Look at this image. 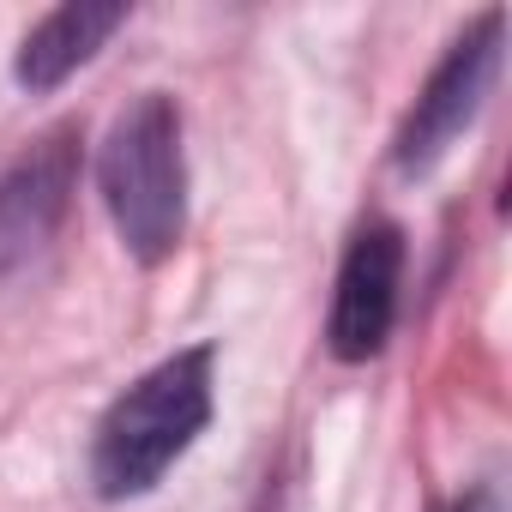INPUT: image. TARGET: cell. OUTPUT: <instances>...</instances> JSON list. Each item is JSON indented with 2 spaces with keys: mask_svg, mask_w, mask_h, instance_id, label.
<instances>
[{
  "mask_svg": "<svg viewBox=\"0 0 512 512\" xmlns=\"http://www.w3.org/2000/svg\"><path fill=\"white\" fill-rule=\"evenodd\" d=\"M500 31H506V19L500 13H482L476 31H464L446 49V61L428 73V85L410 103V115L398 127V145H392V163L404 175L434 169L446 157V145L476 121V109H482V97L494 85V67H500Z\"/></svg>",
  "mask_w": 512,
  "mask_h": 512,
  "instance_id": "3957f363",
  "label": "cell"
},
{
  "mask_svg": "<svg viewBox=\"0 0 512 512\" xmlns=\"http://www.w3.org/2000/svg\"><path fill=\"white\" fill-rule=\"evenodd\" d=\"M73 169H79L73 133H49L43 145H31L25 163L7 169V181H0V272H13L49 241V229L67 211Z\"/></svg>",
  "mask_w": 512,
  "mask_h": 512,
  "instance_id": "5b68a950",
  "label": "cell"
},
{
  "mask_svg": "<svg viewBox=\"0 0 512 512\" xmlns=\"http://www.w3.org/2000/svg\"><path fill=\"white\" fill-rule=\"evenodd\" d=\"M398 284H404V229L374 217L356 229L344 272H338V296H332V356L338 362H368L386 350L392 320H398Z\"/></svg>",
  "mask_w": 512,
  "mask_h": 512,
  "instance_id": "277c9868",
  "label": "cell"
},
{
  "mask_svg": "<svg viewBox=\"0 0 512 512\" xmlns=\"http://www.w3.org/2000/svg\"><path fill=\"white\" fill-rule=\"evenodd\" d=\"M446 512H506V500H500V488L494 482H482V488H470V494H458Z\"/></svg>",
  "mask_w": 512,
  "mask_h": 512,
  "instance_id": "52a82bcc",
  "label": "cell"
},
{
  "mask_svg": "<svg viewBox=\"0 0 512 512\" xmlns=\"http://www.w3.org/2000/svg\"><path fill=\"white\" fill-rule=\"evenodd\" d=\"M211 422V350H181L127 386L91 446V482L109 500L145 494Z\"/></svg>",
  "mask_w": 512,
  "mask_h": 512,
  "instance_id": "7a4b0ae2",
  "label": "cell"
},
{
  "mask_svg": "<svg viewBox=\"0 0 512 512\" xmlns=\"http://www.w3.org/2000/svg\"><path fill=\"white\" fill-rule=\"evenodd\" d=\"M97 187L115 217L121 247L139 266H163L187 235V157H181V109L169 97H139L133 109L115 115L103 157H97Z\"/></svg>",
  "mask_w": 512,
  "mask_h": 512,
  "instance_id": "6da1fadb",
  "label": "cell"
},
{
  "mask_svg": "<svg viewBox=\"0 0 512 512\" xmlns=\"http://www.w3.org/2000/svg\"><path fill=\"white\" fill-rule=\"evenodd\" d=\"M127 25V7L115 0H73V7H55L25 43H19V85L25 91H55L61 79H73L115 31Z\"/></svg>",
  "mask_w": 512,
  "mask_h": 512,
  "instance_id": "8992f818",
  "label": "cell"
}]
</instances>
